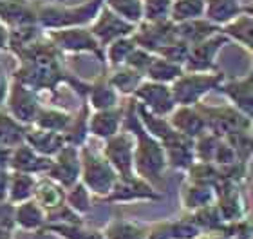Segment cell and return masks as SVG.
Instances as JSON below:
<instances>
[{"mask_svg":"<svg viewBox=\"0 0 253 239\" xmlns=\"http://www.w3.org/2000/svg\"><path fill=\"white\" fill-rule=\"evenodd\" d=\"M82 174V161H80V147L74 145H65L58 154L54 156L51 161L47 174L51 180L58 181L60 185L65 189H71L80 181Z\"/></svg>","mask_w":253,"mask_h":239,"instance_id":"2e32d148","label":"cell"},{"mask_svg":"<svg viewBox=\"0 0 253 239\" xmlns=\"http://www.w3.org/2000/svg\"><path fill=\"white\" fill-rule=\"evenodd\" d=\"M11 149H4L0 147V169H9V161H11Z\"/></svg>","mask_w":253,"mask_h":239,"instance_id":"680465c9","label":"cell"},{"mask_svg":"<svg viewBox=\"0 0 253 239\" xmlns=\"http://www.w3.org/2000/svg\"><path fill=\"white\" fill-rule=\"evenodd\" d=\"M137 48V44L134 42V38L130 37H122L111 42L105 48V65L109 67H120V65H125L128 54Z\"/></svg>","mask_w":253,"mask_h":239,"instance_id":"60d3db41","label":"cell"},{"mask_svg":"<svg viewBox=\"0 0 253 239\" xmlns=\"http://www.w3.org/2000/svg\"><path fill=\"white\" fill-rule=\"evenodd\" d=\"M163 194L159 189L143 180L141 176L130 174V176H118L116 183L109 192V196L101 201L105 203H152L159 201Z\"/></svg>","mask_w":253,"mask_h":239,"instance_id":"ba28073f","label":"cell"},{"mask_svg":"<svg viewBox=\"0 0 253 239\" xmlns=\"http://www.w3.org/2000/svg\"><path fill=\"white\" fill-rule=\"evenodd\" d=\"M154 56H156L154 53H150V51H147V49H143V48L137 46V48L128 54L125 65H128L130 69L137 71V73H141V75L145 76L147 69L150 67V64H152Z\"/></svg>","mask_w":253,"mask_h":239,"instance_id":"816d5d0a","label":"cell"},{"mask_svg":"<svg viewBox=\"0 0 253 239\" xmlns=\"http://www.w3.org/2000/svg\"><path fill=\"white\" fill-rule=\"evenodd\" d=\"M179 203L186 214H192L199 208L215 203V187L190 181L185 178L179 189Z\"/></svg>","mask_w":253,"mask_h":239,"instance_id":"44dd1931","label":"cell"},{"mask_svg":"<svg viewBox=\"0 0 253 239\" xmlns=\"http://www.w3.org/2000/svg\"><path fill=\"white\" fill-rule=\"evenodd\" d=\"M53 158L42 156L40 152L33 149L29 143H20L18 147L13 149L11 152V161H9V170H16V172H27V174L35 176H43L47 174L49 167H51Z\"/></svg>","mask_w":253,"mask_h":239,"instance_id":"d6986e66","label":"cell"},{"mask_svg":"<svg viewBox=\"0 0 253 239\" xmlns=\"http://www.w3.org/2000/svg\"><path fill=\"white\" fill-rule=\"evenodd\" d=\"M123 129L134 136V172L159 189L163 185L165 172L169 169L167 156L161 142L147 133V129L139 122L134 98H130L128 105H125Z\"/></svg>","mask_w":253,"mask_h":239,"instance_id":"7a4b0ae2","label":"cell"},{"mask_svg":"<svg viewBox=\"0 0 253 239\" xmlns=\"http://www.w3.org/2000/svg\"><path fill=\"white\" fill-rule=\"evenodd\" d=\"M65 197H67V189L60 185L58 181L51 180V178L45 174H43L42 178H38L33 199H35L45 212L54 210V208H58L60 205H63V203H65Z\"/></svg>","mask_w":253,"mask_h":239,"instance_id":"484cf974","label":"cell"},{"mask_svg":"<svg viewBox=\"0 0 253 239\" xmlns=\"http://www.w3.org/2000/svg\"><path fill=\"white\" fill-rule=\"evenodd\" d=\"M89 29L92 31L96 40L100 42V46L105 51L107 46L111 42H114V40H118V38L130 37L132 33H134V29H136V26L130 24V22H126L120 15H116L114 11L109 9L103 4L98 16H96L94 20H92V24L89 26Z\"/></svg>","mask_w":253,"mask_h":239,"instance_id":"9a60e30c","label":"cell"},{"mask_svg":"<svg viewBox=\"0 0 253 239\" xmlns=\"http://www.w3.org/2000/svg\"><path fill=\"white\" fill-rule=\"evenodd\" d=\"M90 107L87 103V100H84V103L80 105L78 112L73 114V122L67 127V131L63 133L65 136V142L69 145H74V147H84L89 140V116H90Z\"/></svg>","mask_w":253,"mask_h":239,"instance_id":"836d02e7","label":"cell"},{"mask_svg":"<svg viewBox=\"0 0 253 239\" xmlns=\"http://www.w3.org/2000/svg\"><path fill=\"white\" fill-rule=\"evenodd\" d=\"M101 154L112 165L118 176H130L134 172V136L122 129L118 134L103 140Z\"/></svg>","mask_w":253,"mask_h":239,"instance_id":"8fae6325","label":"cell"},{"mask_svg":"<svg viewBox=\"0 0 253 239\" xmlns=\"http://www.w3.org/2000/svg\"><path fill=\"white\" fill-rule=\"evenodd\" d=\"M9 82H11V78L7 76V73H5V69L2 67V64H0V109L4 107L5 98H7V91H9Z\"/></svg>","mask_w":253,"mask_h":239,"instance_id":"9f6ffc18","label":"cell"},{"mask_svg":"<svg viewBox=\"0 0 253 239\" xmlns=\"http://www.w3.org/2000/svg\"><path fill=\"white\" fill-rule=\"evenodd\" d=\"M185 174H186V180L205 183V185H211V187H215L219 183V180H221V174H219V169H217L215 163L199 161V159H195L194 163L190 165Z\"/></svg>","mask_w":253,"mask_h":239,"instance_id":"b9f144b4","label":"cell"},{"mask_svg":"<svg viewBox=\"0 0 253 239\" xmlns=\"http://www.w3.org/2000/svg\"><path fill=\"white\" fill-rule=\"evenodd\" d=\"M250 129H252V133H253V120H252V127H250Z\"/></svg>","mask_w":253,"mask_h":239,"instance_id":"be15d7a7","label":"cell"},{"mask_svg":"<svg viewBox=\"0 0 253 239\" xmlns=\"http://www.w3.org/2000/svg\"><path fill=\"white\" fill-rule=\"evenodd\" d=\"M219 234H224L232 239H253V218L248 214L235 221H224Z\"/></svg>","mask_w":253,"mask_h":239,"instance_id":"7dc6e473","label":"cell"},{"mask_svg":"<svg viewBox=\"0 0 253 239\" xmlns=\"http://www.w3.org/2000/svg\"><path fill=\"white\" fill-rule=\"evenodd\" d=\"M134 42L139 48L147 49L150 53H158L159 49L165 48L167 44L174 42L177 35H175V24L172 20H141L136 26L132 33Z\"/></svg>","mask_w":253,"mask_h":239,"instance_id":"5bb4252c","label":"cell"},{"mask_svg":"<svg viewBox=\"0 0 253 239\" xmlns=\"http://www.w3.org/2000/svg\"><path fill=\"white\" fill-rule=\"evenodd\" d=\"M120 98H122V95L112 87V84L107 78V73L98 76L94 82H90L89 93L85 96L90 111H103V109L118 107L120 105Z\"/></svg>","mask_w":253,"mask_h":239,"instance_id":"cb8c5ba5","label":"cell"},{"mask_svg":"<svg viewBox=\"0 0 253 239\" xmlns=\"http://www.w3.org/2000/svg\"><path fill=\"white\" fill-rule=\"evenodd\" d=\"M9 27L0 22V53L9 51Z\"/></svg>","mask_w":253,"mask_h":239,"instance_id":"6f0895ef","label":"cell"},{"mask_svg":"<svg viewBox=\"0 0 253 239\" xmlns=\"http://www.w3.org/2000/svg\"><path fill=\"white\" fill-rule=\"evenodd\" d=\"M199 239H232V238H228L224 234H203Z\"/></svg>","mask_w":253,"mask_h":239,"instance_id":"94428289","label":"cell"},{"mask_svg":"<svg viewBox=\"0 0 253 239\" xmlns=\"http://www.w3.org/2000/svg\"><path fill=\"white\" fill-rule=\"evenodd\" d=\"M188 51H190V46L179 38H175L174 42L167 44L165 48H161L158 51V56L161 58H167L170 62H174V64H179L185 67V62H186V56H188Z\"/></svg>","mask_w":253,"mask_h":239,"instance_id":"f907efd6","label":"cell"},{"mask_svg":"<svg viewBox=\"0 0 253 239\" xmlns=\"http://www.w3.org/2000/svg\"><path fill=\"white\" fill-rule=\"evenodd\" d=\"M228 44H230L228 37L219 31L215 35H211L210 38L203 40V42L190 46L188 56H186L185 62V71H201V73L217 71L219 69L217 67V56Z\"/></svg>","mask_w":253,"mask_h":239,"instance_id":"7c38bea8","label":"cell"},{"mask_svg":"<svg viewBox=\"0 0 253 239\" xmlns=\"http://www.w3.org/2000/svg\"><path fill=\"white\" fill-rule=\"evenodd\" d=\"M29 125H24L13 118L5 109H0V147L4 149H15L26 142V134Z\"/></svg>","mask_w":253,"mask_h":239,"instance_id":"f546056e","label":"cell"},{"mask_svg":"<svg viewBox=\"0 0 253 239\" xmlns=\"http://www.w3.org/2000/svg\"><path fill=\"white\" fill-rule=\"evenodd\" d=\"M80 161H82L80 181L89 189L92 196L105 199L118 180L116 170L101 154V150L92 149L87 143L80 147Z\"/></svg>","mask_w":253,"mask_h":239,"instance_id":"277c9868","label":"cell"},{"mask_svg":"<svg viewBox=\"0 0 253 239\" xmlns=\"http://www.w3.org/2000/svg\"><path fill=\"white\" fill-rule=\"evenodd\" d=\"M125 107L118 105L103 111H92L89 116V134L94 138L107 140L123 129Z\"/></svg>","mask_w":253,"mask_h":239,"instance_id":"ffe728a7","label":"cell"},{"mask_svg":"<svg viewBox=\"0 0 253 239\" xmlns=\"http://www.w3.org/2000/svg\"><path fill=\"white\" fill-rule=\"evenodd\" d=\"M15 225L16 229L27 230V232H42V229L47 225L45 210L35 199L18 203L15 205Z\"/></svg>","mask_w":253,"mask_h":239,"instance_id":"4316f807","label":"cell"},{"mask_svg":"<svg viewBox=\"0 0 253 239\" xmlns=\"http://www.w3.org/2000/svg\"><path fill=\"white\" fill-rule=\"evenodd\" d=\"M190 216H192V219L195 221V225L199 227V230L203 234H219L222 225H224V219H222L215 203L206 205V207L192 212Z\"/></svg>","mask_w":253,"mask_h":239,"instance_id":"ab89813d","label":"cell"},{"mask_svg":"<svg viewBox=\"0 0 253 239\" xmlns=\"http://www.w3.org/2000/svg\"><path fill=\"white\" fill-rule=\"evenodd\" d=\"M235 161H239L235 150L232 149V145L228 143L226 140L221 138L219 147H217V150H215V156H213V163H215L217 167H226V165H232V163H235Z\"/></svg>","mask_w":253,"mask_h":239,"instance_id":"f5cc1de1","label":"cell"},{"mask_svg":"<svg viewBox=\"0 0 253 239\" xmlns=\"http://www.w3.org/2000/svg\"><path fill=\"white\" fill-rule=\"evenodd\" d=\"M107 78L112 84V87L120 93L122 96H128L130 98L136 89L139 87L145 76L137 71L130 69L128 65H120V67H112L109 73H107Z\"/></svg>","mask_w":253,"mask_h":239,"instance_id":"e575fe53","label":"cell"},{"mask_svg":"<svg viewBox=\"0 0 253 239\" xmlns=\"http://www.w3.org/2000/svg\"><path fill=\"white\" fill-rule=\"evenodd\" d=\"M203 232L195 225L192 216H183V218L172 219V239H199Z\"/></svg>","mask_w":253,"mask_h":239,"instance_id":"c3c4849f","label":"cell"},{"mask_svg":"<svg viewBox=\"0 0 253 239\" xmlns=\"http://www.w3.org/2000/svg\"><path fill=\"white\" fill-rule=\"evenodd\" d=\"M219 31H221V27L215 26L213 22H210L205 16L203 18H194V20L175 24V35H177V38L186 42L188 46L203 42V40L210 38L211 35H215Z\"/></svg>","mask_w":253,"mask_h":239,"instance_id":"f1b7e54d","label":"cell"},{"mask_svg":"<svg viewBox=\"0 0 253 239\" xmlns=\"http://www.w3.org/2000/svg\"><path fill=\"white\" fill-rule=\"evenodd\" d=\"M5 111L16 118L24 125H33L40 107H42V95L29 89L27 85L20 84L18 80L11 78L7 98H5Z\"/></svg>","mask_w":253,"mask_h":239,"instance_id":"9c48e42d","label":"cell"},{"mask_svg":"<svg viewBox=\"0 0 253 239\" xmlns=\"http://www.w3.org/2000/svg\"><path fill=\"white\" fill-rule=\"evenodd\" d=\"M65 203H67L76 214L85 216V214H89L90 210H92V194H90L89 189H87L82 181H78L76 185L67 189Z\"/></svg>","mask_w":253,"mask_h":239,"instance_id":"f6af8a7d","label":"cell"},{"mask_svg":"<svg viewBox=\"0 0 253 239\" xmlns=\"http://www.w3.org/2000/svg\"><path fill=\"white\" fill-rule=\"evenodd\" d=\"M219 142H221V138H219L217 134L210 133V131H205L203 134H199V136L194 140L195 159L213 163V156H215V150H217V147H219Z\"/></svg>","mask_w":253,"mask_h":239,"instance_id":"bcb514c9","label":"cell"},{"mask_svg":"<svg viewBox=\"0 0 253 239\" xmlns=\"http://www.w3.org/2000/svg\"><path fill=\"white\" fill-rule=\"evenodd\" d=\"M163 149H165V156H167L169 169L186 172L190 165L195 161L194 140L188 138V136H183L181 133H177L169 142H165Z\"/></svg>","mask_w":253,"mask_h":239,"instance_id":"7402d4cb","label":"cell"},{"mask_svg":"<svg viewBox=\"0 0 253 239\" xmlns=\"http://www.w3.org/2000/svg\"><path fill=\"white\" fill-rule=\"evenodd\" d=\"M224 80H226V73L221 69L210 71V73L185 71L170 87L177 105H197L211 91H219Z\"/></svg>","mask_w":253,"mask_h":239,"instance_id":"5b68a950","label":"cell"},{"mask_svg":"<svg viewBox=\"0 0 253 239\" xmlns=\"http://www.w3.org/2000/svg\"><path fill=\"white\" fill-rule=\"evenodd\" d=\"M38 0H0V22L9 29L38 24Z\"/></svg>","mask_w":253,"mask_h":239,"instance_id":"ac0fdd59","label":"cell"},{"mask_svg":"<svg viewBox=\"0 0 253 239\" xmlns=\"http://www.w3.org/2000/svg\"><path fill=\"white\" fill-rule=\"evenodd\" d=\"M205 13L206 0H172L169 18L174 24H181L194 18H203Z\"/></svg>","mask_w":253,"mask_h":239,"instance_id":"f35d334b","label":"cell"},{"mask_svg":"<svg viewBox=\"0 0 253 239\" xmlns=\"http://www.w3.org/2000/svg\"><path fill=\"white\" fill-rule=\"evenodd\" d=\"M37 183H38V176L11 170L9 196H7V201H9L11 205H18V203H24V201H27V199H33Z\"/></svg>","mask_w":253,"mask_h":239,"instance_id":"d6a6232c","label":"cell"},{"mask_svg":"<svg viewBox=\"0 0 253 239\" xmlns=\"http://www.w3.org/2000/svg\"><path fill=\"white\" fill-rule=\"evenodd\" d=\"M18 60V67L11 78L18 80L29 89L42 95V91L54 93L60 85L65 84L85 100L89 93L90 82H84L76 75H71L63 64V53L54 46L43 33L35 42L16 49L13 53Z\"/></svg>","mask_w":253,"mask_h":239,"instance_id":"6da1fadb","label":"cell"},{"mask_svg":"<svg viewBox=\"0 0 253 239\" xmlns=\"http://www.w3.org/2000/svg\"><path fill=\"white\" fill-rule=\"evenodd\" d=\"M172 0H143V20H169Z\"/></svg>","mask_w":253,"mask_h":239,"instance_id":"681fc988","label":"cell"},{"mask_svg":"<svg viewBox=\"0 0 253 239\" xmlns=\"http://www.w3.org/2000/svg\"><path fill=\"white\" fill-rule=\"evenodd\" d=\"M243 13H246V15L253 16V4H248V5H244V9Z\"/></svg>","mask_w":253,"mask_h":239,"instance_id":"6125c7cd","label":"cell"},{"mask_svg":"<svg viewBox=\"0 0 253 239\" xmlns=\"http://www.w3.org/2000/svg\"><path fill=\"white\" fill-rule=\"evenodd\" d=\"M244 4L241 0H206L205 18L222 27L239 15H243Z\"/></svg>","mask_w":253,"mask_h":239,"instance_id":"4dcf8cb0","label":"cell"},{"mask_svg":"<svg viewBox=\"0 0 253 239\" xmlns=\"http://www.w3.org/2000/svg\"><path fill=\"white\" fill-rule=\"evenodd\" d=\"M224 140L232 145V149L235 150L239 161H241V163L250 165V161L253 159V133H252V129L237 131V133L226 136Z\"/></svg>","mask_w":253,"mask_h":239,"instance_id":"ee69618b","label":"cell"},{"mask_svg":"<svg viewBox=\"0 0 253 239\" xmlns=\"http://www.w3.org/2000/svg\"><path fill=\"white\" fill-rule=\"evenodd\" d=\"M134 100L148 109L150 112L158 114V116H170V112L175 109V100L172 95V87L167 84H159V82H152V80H143L136 93L130 96Z\"/></svg>","mask_w":253,"mask_h":239,"instance_id":"4fadbf2b","label":"cell"},{"mask_svg":"<svg viewBox=\"0 0 253 239\" xmlns=\"http://www.w3.org/2000/svg\"><path fill=\"white\" fill-rule=\"evenodd\" d=\"M201 116L206 123V131L217 134L219 138H226L230 134L252 127V120L246 118L241 111H237L232 103L224 105H210L201 101L197 103Z\"/></svg>","mask_w":253,"mask_h":239,"instance_id":"52a82bcc","label":"cell"},{"mask_svg":"<svg viewBox=\"0 0 253 239\" xmlns=\"http://www.w3.org/2000/svg\"><path fill=\"white\" fill-rule=\"evenodd\" d=\"M13 234H15L13 229H7V227L0 225V239H13Z\"/></svg>","mask_w":253,"mask_h":239,"instance_id":"91938a15","label":"cell"},{"mask_svg":"<svg viewBox=\"0 0 253 239\" xmlns=\"http://www.w3.org/2000/svg\"><path fill=\"white\" fill-rule=\"evenodd\" d=\"M26 143L31 145L33 149L40 152L42 156L54 158L67 145V142H65L63 133H53V131H45V129L29 125L26 134Z\"/></svg>","mask_w":253,"mask_h":239,"instance_id":"d4e9b609","label":"cell"},{"mask_svg":"<svg viewBox=\"0 0 253 239\" xmlns=\"http://www.w3.org/2000/svg\"><path fill=\"white\" fill-rule=\"evenodd\" d=\"M45 35L63 54H92L101 64H105V51L96 40L89 26L51 29V31H45Z\"/></svg>","mask_w":253,"mask_h":239,"instance_id":"8992f818","label":"cell"},{"mask_svg":"<svg viewBox=\"0 0 253 239\" xmlns=\"http://www.w3.org/2000/svg\"><path fill=\"white\" fill-rule=\"evenodd\" d=\"M58 2H67V0H58Z\"/></svg>","mask_w":253,"mask_h":239,"instance_id":"e7e4bbea","label":"cell"},{"mask_svg":"<svg viewBox=\"0 0 253 239\" xmlns=\"http://www.w3.org/2000/svg\"><path fill=\"white\" fill-rule=\"evenodd\" d=\"M0 225L7 227V229L16 230L15 225V205L9 201H0Z\"/></svg>","mask_w":253,"mask_h":239,"instance_id":"db71d44e","label":"cell"},{"mask_svg":"<svg viewBox=\"0 0 253 239\" xmlns=\"http://www.w3.org/2000/svg\"><path fill=\"white\" fill-rule=\"evenodd\" d=\"M221 33L226 35L230 42H235L241 48L246 49L253 58V16L246 15V13L239 15L237 18L228 22L226 26H222ZM252 73H253V64H252Z\"/></svg>","mask_w":253,"mask_h":239,"instance_id":"83f0119b","label":"cell"},{"mask_svg":"<svg viewBox=\"0 0 253 239\" xmlns=\"http://www.w3.org/2000/svg\"><path fill=\"white\" fill-rule=\"evenodd\" d=\"M101 234L103 239H148L147 229L143 225L122 218L109 221L105 229L101 230Z\"/></svg>","mask_w":253,"mask_h":239,"instance_id":"8d00e7d4","label":"cell"},{"mask_svg":"<svg viewBox=\"0 0 253 239\" xmlns=\"http://www.w3.org/2000/svg\"><path fill=\"white\" fill-rule=\"evenodd\" d=\"M224 98L232 103L237 111H241L246 118L253 120V73L250 71L241 78H228L219 87Z\"/></svg>","mask_w":253,"mask_h":239,"instance_id":"e0dca14e","label":"cell"},{"mask_svg":"<svg viewBox=\"0 0 253 239\" xmlns=\"http://www.w3.org/2000/svg\"><path fill=\"white\" fill-rule=\"evenodd\" d=\"M73 122V112L65 111L62 107H40L37 118H35V127L53 131V133H65L67 127Z\"/></svg>","mask_w":253,"mask_h":239,"instance_id":"1f68e13d","label":"cell"},{"mask_svg":"<svg viewBox=\"0 0 253 239\" xmlns=\"http://www.w3.org/2000/svg\"><path fill=\"white\" fill-rule=\"evenodd\" d=\"M169 122L177 133L192 140H195L206 131L205 120L195 105H175L174 111L170 112Z\"/></svg>","mask_w":253,"mask_h":239,"instance_id":"603a6c76","label":"cell"},{"mask_svg":"<svg viewBox=\"0 0 253 239\" xmlns=\"http://www.w3.org/2000/svg\"><path fill=\"white\" fill-rule=\"evenodd\" d=\"M40 234H53L60 239H103L101 230L85 227L84 223H47Z\"/></svg>","mask_w":253,"mask_h":239,"instance_id":"d590c367","label":"cell"},{"mask_svg":"<svg viewBox=\"0 0 253 239\" xmlns=\"http://www.w3.org/2000/svg\"><path fill=\"white\" fill-rule=\"evenodd\" d=\"M185 73V67L179 64H174L167 58H161V56H154L152 64L145 73V78L152 80V82H159V84H167L172 85L175 80L179 78L181 75Z\"/></svg>","mask_w":253,"mask_h":239,"instance_id":"74e56055","label":"cell"},{"mask_svg":"<svg viewBox=\"0 0 253 239\" xmlns=\"http://www.w3.org/2000/svg\"><path fill=\"white\" fill-rule=\"evenodd\" d=\"M9 169H0V201H7V196H9Z\"/></svg>","mask_w":253,"mask_h":239,"instance_id":"11a10c76","label":"cell"},{"mask_svg":"<svg viewBox=\"0 0 253 239\" xmlns=\"http://www.w3.org/2000/svg\"><path fill=\"white\" fill-rule=\"evenodd\" d=\"M103 4L134 26L143 20V0H103Z\"/></svg>","mask_w":253,"mask_h":239,"instance_id":"7bdbcfd3","label":"cell"},{"mask_svg":"<svg viewBox=\"0 0 253 239\" xmlns=\"http://www.w3.org/2000/svg\"><path fill=\"white\" fill-rule=\"evenodd\" d=\"M103 0H87L84 4L69 5L65 2H38L37 20L42 29H65L87 27L100 13Z\"/></svg>","mask_w":253,"mask_h":239,"instance_id":"3957f363","label":"cell"},{"mask_svg":"<svg viewBox=\"0 0 253 239\" xmlns=\"http://www.w3.org/2000/svg\"><path fill=\"white\" fill-rule=\"evenodd\" d=\"M215 205L224 221H235L250 214L244 183L221 180L215 185Z\"/></svg>","mask_w":253,"mask_h":239,"instance_id":"30bf717a","label":"cell"}]
</instances>
